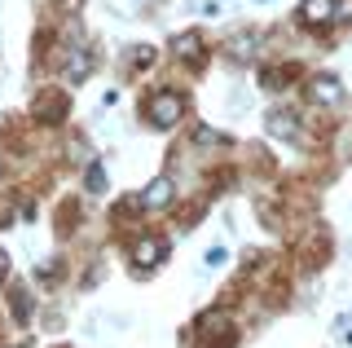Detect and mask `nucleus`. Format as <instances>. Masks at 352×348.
<instances>
[{
  "instance_id": "obj_5",
  "label": "nucleus",
  "mask_w": 352,
  "mask_h": 348,
  "mask_svg": "<svg viewBox=\"0 0 352 348\" xmlns=\"http://www.w3.org/2000/svg\"><path fill=\"white\" fill-rule=\"evenodd\" d=\"M308 97H313V102H322V106H335L339 97H344V89H339L335 75H317V80H308Z\"/></svg>"
},
{
  "instance_id": "obj_14",
  "label": "nucleus",
  "mask_w": 352,
  "mask_h": 348,
  "mask_svg": "<svg viewBox=\"0 0 352 348\" xmlns=\"http://www.w3.org/2000/svg\"><path fill=\"white\" fill-rule=\"evenodd\" d=\"M335 18H344V23H352V0H335Z\"/></svg>"
},
{
  "instance_id": "obj_2",
  "label": "nucleus",
  "mask_w": 352,
  "mask_h": 348,
  "mask_svg": "<svg viewBox=\"0 0 352 348\" xmlns=\"http://www.w3.org/2000/svg\"><path fill=\"white\" fill-rule=\"evenodd\" d=\"M264 133L278 137V141H300V124H295L291 111H269L264 115Z\"/></svg>"
},
{
  "instance_id": "obj_16",
  "label": "nucleus",
  "mask_w": 352,
  "mask_h": 348,
  "mask_svg": "<svg viewBox=\"0 0 352 348\" xmlns=\"http://www.w3.org/2000/svg\"><path fill=\"white\" fill-rule=\"evenodd\" d=\"M9 274V260H5V252H0V278H5Z\"/></svg>"
},
{
  "instance_id": "obj_8",
  "label": "nucleus",
  "mask_w": 352,
  "mask_h": 348,
  "mask_svg": "<svg viewBox=\"0 0 352 348\" xmlns=\"http://www.w3.org/2000/svg\"><path fill=\"white\" fill-rule=\"evenodd\" d=\"M291 75H295V67H282V71H264V75H260V84H264V89H286V80H291Z\"/></svg>"
},
{
  "instance_id": "obj_13",
  "label": "nucleus",
  "mask_w": 352,
  "mask_h": 348,
  "mask_svg": "<svg viewBox=\"0 0 352 348\" xmlns=\"http://www.w3.org/2000/svg\"><path fill=\"white\" fill-rule=\"evenodd\" d=\"M225 265V247H212V252H207V269H220Z\"/></svg>"
},
{
  "instance_id": "obj_6",
  "label": "nucleus",
  "mask_w": 352,
  "mask_h": 348,
  "mask_svg": "<svg viewBox=\"0 0 352 348\" xmlns=\"http://www.w3.org/2000/svg\"><path fill=\"white\" fill-rule=\"evenodd\" d=\"M168 203H172V177H154L150 181V190L146 194H141V208H168Z\"/></svg>"
},
{
  "instance_id": "obj_4",
  "label": "nucleus",
  "mask_w": 352,
  "mask_h": 348,
  "mask_svg": "<svg viewBox=\"0 0 352 348\" xmlns=\"http://www.w3.org/2000/svg\"><path fill=\"white\" fill-rule=\"evenodd\" d=\"M335 18V0H304L300 5V23L304 27H326Z\"/></svg>"
},
{
  "instance_id": "obj_15",
  "label": "nucleus",
  "mask_w": 352,
  "mask_h": 348,
  "mask_svg": "<svg viewBox=\"0 0 352 348\" xmlns=\"http://www.w3.org/2000/svg\"><path fill=\"white\" fill-rule=\"evenodd\" d=\"M194 141H207V146H212V141H225V137H220V133H212V128H198V133H194Z\"/></svg>"
},
{
  "instance_id": "obj_1",
  "label": "nucleus",
  "mask_w": 352,
  "mask_h": 348,
  "mask_svg": "<svg viewBox=\"0 0 352 348\" xmlns=\"http://www.w3.org/2000/svg\"><path fill=\"white\" fill-rule=\"evenodd\" d=\"M181 115H185V97L181 93H159L150 102V124L154 128H172Z\"/></svg>"
},
{
  "instance_id": "obj_9",
  "label": "nucleus",
  "mask_w": 352,
  "mask_h": 348,
  "mask_svg": "<svg viewBox=\"0 0 352 348\" xmlns=\"http://www.w3.org/2000/svg\"><path fill=\"white\" fill-rule=\"evenodd\" d=\"M176 53H181V58H194V53H203V45H198V36H176Z\"/></svg>"
},
{
  "instance_id": "obj_12",
  "label": "nucleus",
  "mask_w": 352,
  "mask_h": 348,
  "mask_svg": "<svg viewBox=\"0 0 352 348\" xmlns=\"http://www.w3.org/2000/svg\"><path fill=\"white\" fill-rule=\"evenodd\" d=\"M251 45H256V36H242V40H238V45H234V49H229V53H234V58L242 62V58H247V53H251Z\"/></svg>"
},
{
  "instance_id": "obj_7",
  "label": "nucleus",
  "mask_w": 352,
  "mask_h": 348,
  "mask_svg": "<svg viewBox=\"0 0 352 348\" xmlns=\"http://www.w3.org/2000/svg\"><path fill=\"white\" fill-rule=\"evenodd\" d=\"M88 71H93V53H88V49H75V53H71V62H66V80L80 84Z\"/></svg>"
},
{
  "instance_id": "obj_11",
  "label": "nucleus",
  "mask_w": 352,
  "mask_h": 348,
  "mask_svg": "<svg viewBox=\"0 0 352 348\" xmlns=\"http://www.w3.org/2000/svg\"><path fill=\"white\" fill-rule=\"evenodd\" d=\"M14 313H18V318H31V300H27V291H14Z\"/></svg>"
},
{
  "instance_id": "obj_10",
  "label": "nucleus",
  "mask_w": 352,
  "mask_h": 348,
  "mask_svg": "<svg viewBox=\"0 0 352 348\" xmlns=\"http://www.w3.org/2000/svg\"><path fill=\"white\" fill-rule=\"evenodd\" d=\"M88 190H93V194L106 190V172H102V168H88Z\"/></svg>"
},
{
  "instance_id": "obj_3",
  "label": "nucleus",
  "mask_w": 352,
  "mask_h": 348,
  "mask_svg": "<svg viewBox=\"0 0 352 348\" xmlns=\"http://www.w3.org/2000/svg\"><path fill=\"white\" fill-rule=\"evenodd\" d=\"M132 260H137L141 269L163 265V260H168V243H163V238H141V243L132 247Z\"/></svg>"
}]
</instances>
